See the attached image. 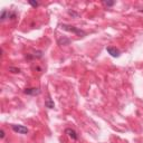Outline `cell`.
<instances>
[{"mask_svg":"<svg viewBox=\"0 0 143 143\" xmlns=\"http://www.w3.org/2000/svg\"><path fill=\"white\" fill-rule=\"evenodd\" d=\"M8 13H9V11H7L6 9H3L2 10V12H1V16H0V21L1 23H3L7 18H8Z\"/></svg>","mask_w":143,"mask_h":143,"instance_id":"obj_8","label":"cell"},{"mask_svg":"<svg viewBox=\"0 0 143 143\" xmlns=\"http://www.w3.org/2000/svg\"><path fill=\"white\" fill-rule=\"evenodd\" d=\"M5 131H3V130H0V138H1V139H5Z\"/></svg>","mask_w":143,"mask_h":143,"instance_id":"obj_15","label":"cell"},{"mask_svg":"<svg viewBox=\"0 0 143 143\" xmlns=\"http://www.w3.org/2000/svg\"><path fill=\"white\" fill-rule=\"evenodd\" d=\"M67 13H68L70 17H73V18H78V17H80V13L76 12V11H74V10H68Z\"/></svg>","mask_w":143,"mask_h":143,"instance_id":"obj_9","label":"cell"},{"mask_svg":"<svg viewBox=\"0 0 143 143\" xmlns=\"http://www.w3.org/2000/svg\"><path fill=\"white\" fill-rule=\"evenodd\" d=\"M28 2H29V5H30V6H33L34 8H36V7H38V6H39V3H38L37 1H33V0H29Z\"/></svg>","mask_w":143,"mask_h":143,"instance_id":"obj_14","label":"cell"},{"mask_svg":"<svg viewBox=\"0 0 143 143\" xmlns=\"http://www.w3.org/2000/svg\"><path fill=\"white\" fill-rule=\"evenodd\" d=\"M103 3L107 7H112V6L115 5V1H109V0H107V1H103Z\"/></svg>","mask_w":143,"mask_h":143,"instance_id":"obj_13","label":"cell"},{"mask_svg":"<svg viewBox=\"0 0 143 143\" xmlns=\"http://www.w3.org/2000/svg\"><path fill=\"white\" fill-rule=\"evenodd\" d=\"M141 12H143V9H142V10H141Z\"/></svg>","mask_w":143,"mask_h":143,"instance_id":"obj_16","label":"cell"},{"mask_svg":"<svg viewBox=\"0 0 143 143\" xmlns=\"http://www.w3.org/2000/svg\"><path fill=\"white\" fill-rule=\"evenodd\" d=\"M60 27H62V29L66 30V31H69V33H74V34H76V35H78V36H81V37H84V36H86V33H85L84 30L78 29V28L74 27V26H69V25L63 24Z\"/></svg>","mask_w":143,"mask_h":143,"instance_id":"obj_1","label":"cell"},{"mask_svg":"<svg viewBox=\"0 0 143 143\" xmlns=\"http://www.w3.org/2000/svg\"><path fill=\"white\" fill-rule=\"evenodd\" d=\"M57 42H58V45H60V46H66L70 42V39L63 37V38H59L58 40H57Z\"/></svg>","mask_w":143,"mask_h":143,"instance_id":"obj_6","label":"cell"},{"mask_svg":"<svg viewBox=\"0 0 143 143\" xmlns=\"http://www.w3.org/2000/svg\"><path fill=\"white\" fill-rule=\"evenodd\" d=\"M33 55H34V58H41V57L44 56V54H42L41 51H36Z\"/></svg>","mask_w":143,"mask_h":143,"instance_id":"obj_10","label":"cell"},{"mask_svg":"<svg viewBox=\"0 0 143 143\" xmlns=\"http://www.w3.org/2000/svg\"><path fill=\"white\" fill-rule=\"evenodd\" d=\"M9 72H11L13 74H17V73H20V69L18 67H13V66H10L9 67Z\"/></svg>","mask_w":143,"mask_h":143,"instance_id":"obj_11","label":"cell"},{"mask_svg":"<svg viewBox=\"0 0 143 143\" xmlns=\"http://www.w3.org/2000/svg\"><path fill=\"white\" fill-rule=\"evenodd\" d=\"M65 133L68 135V137L72 139V140H75L76 141L77 139H78V135H77V133L75 132V130H73V128H70V127H67L66 130H65Z\"/></svg>","mask_w":143,"mask_h":143,"instance_id":"obj_4","label":"cell"},{"mask_svg":"<svg viewBox=\"0 0 143 143\" xmlns=\"http://www.w3.org/2000/svg\"><path fill=\"white\" fill-rule=\"evenodd\" d=\"M106 51H107V53H109L112 57H119L120 56L119 49H116L115 47H113V46H109V47L106 48Z\"/></svg>","mask_w":143,"mask_h":143,"instance_id":"obj_5","label":"cell"},{"mask_svg":"<svg viewBox=\"0 0 143 143\" xmlns=\"http://www.w3.org/2000/svg\"><path fill=\"white\" fill-rule=\"evenodd\" d=\"M11 128L13 132L19 134H27L28 133V128L25 125H20V124H11Z\"/></svg>","mask_w":143,"mask_h":143,"instance_id":"obj_2","label":"cell"},{"mask_svg":"<svg viewBox=\"0 0 143 143\" xmlns=\"http://www.w3.org/2000/svg\"><path fill=\"white\" fill-rule=\"evenodd\" d=\"M40 89L37 88V87H29V88H26L24 91L25 94H27V95H31V96H35V95H38V94H40Z\"/></svg>","mask_w":143,"mask_h":143,"instance_id":"obj_3","label":"cell"},{"mask_svg":"<svg viewBox=\"0 0 143 143\" xmlns=\"http://www.w3.org/2000/svg\"><path fill=\"white\" fill-rule=\"evenodd\" d=\"M45 106L47 107V109H54V107H55V103H54V101L52 98H47L45 101Z\"/></svg>","mask_w":143,"mask_h":143,"instance_id":"obj_7","label":"cell"},{"mask_svg":"<svg viewBox=\"0 0 143 143\" xmlns=\"http://www.w3.org/2000/svg\"><path fill=\"white\" fill-rule=\"evenodd\" d=\"M16 17H17V13L15 11H9L8 13V18L10 20H13V19H16Z\"/></svg>","mask_w":143,"mask_h":143,"instance_id":"obj_12","label":"cell"}]
</instances>
